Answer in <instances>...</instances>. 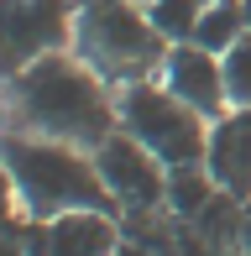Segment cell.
Masks as SVG:
<instances>
[{"instance_id": "3", "label": "cell", "mask_w": 251, "mask_h": 256, "mask_svg": "<svg viewBox=\"0 0 251 256\" xmlns=\"http://www.w3.org/2000/svg\"><path fill=\"white\" fill-rule=\"evenodd\" d=\"M173 42L152 26L142 0H78L74 52L94 68L105 84H142L162 74Z\"/></svg>"}, {"instance_id": "8", "label": "cell", "mask_w": 251, "mask_h": 256, "mask_svg": "<svg viewBox=\"0 0 251 256\" xmlns=\"http://www.w3.org/2000/svg\"><path fill=\"white\" fill-rule=\"evenodd\" d=\"M162 84L173 89L184 104L204 115V120H220L230 110V94H225V68H220V52H204L199 42H173L168 48V63H162Z\"/></svg>"}, {"instance_id": "18", "label": "cell", "mask_w": 251, "mask_h": 256, "mask_svg": "<svg viewBox=\"0 0 251 256\" xmlns=\"http://www.w3.org/2000/svg\"><path fill=\"white\" fill-rule=\"evenodd\" d=\"M241 10H246V32H251V0H241Z\"/></svg>"}, {"instance_id": "20", "label": "cell", "mask_w": 251, "mask_h": 256, "mask_svg": "<svg viewBox=\"0 0 251 256\" xmlns=\"http://www.w3.org/2000/svg\"><path fill=\"white\" fill-rule=\"evenodd\" d=\"M142 6H152V0H142Z\"/></svg>"}, {"instance_id": "12", "label": "cell", "mask_w": 251, "mask_h": 256, "mask_svg": "<svg viewBox=\"0 0 251 256\" xmlns=\"http://www.w3.org/2000/svg\"><path fill=\"white\" fill-rule=\"evenodd\" d=\"M199 0H152L146 6V16H152V26L162 32L168 42H194V26H199Z\"/></svg>"}, {"instance_id": "7", "label": "cell", "mask_w": 251, "mask_h": 256, "mask_svg": "<svg viewBox=\"0 0 251 256\" xmlns=\"http://www.w3.org/2000/svg\"><path fill=\"white\" fill-rule=\"evenodd\" d=\"M21 246L26 256H116L120 225L100 209H68L58 220H26Z\"/></svg>"}, {"instance_id": "5", "label": "cell", "mask_w": 251, "mask_h": 256, "mask_svg": "<svg viewBox=\"0 0 251 256\" xmlns=\"http://www.w3.org/2000/svg\"><path fill=\"white\" fill-rule=\"evenodd\" d=\"M78 0H0V84L26 74L37 58L68 52Z\"/></svg>"}, {"instance_id": "9", "label": "cell", "mask_w": 251, "mask_h": 256, "mask_svg": "<svg viewBox=\"0 0 251 256\" xmlns=\"http://www.w3.org/2000/svg\"><path fill=\"white\" fill-rule=\"evenodd\" d=\"M204 168L214 172V183L230 199L251 204V104L246 110H225L210 126V157H204Z\"/></svg>"}, {"instance_id": "21", "label": "cell", "mask_w": 251, "mask_h": 256, "mask_svg": "<svg viewBox=\"0 0 251 256\" xmlns=\"http://www.w3.org/2000/svg\"><path fill=\"white\" fill-rule=\"evenodd\" d=\"M241 256H246V251H241Z\"/></svg>"}, {"instance_id": "6", "label": "cell", "mask_w": 251, "mask_h": 256, "mask_svg": "<svg viewBox=\"0 0 251 256\" xmlns=\"http://www.w3.org/2000/svg\"><path fill=\"white\" fill-rule=\"evenodd\" d=\"M89 157H94L105 188L116 194V204H126V209H157V204H168V162L157 157L152 146H142L126 126L110 131Z\"/></svg>"}, {"instance_id": "17", "label": "cell", "mask_w": 251, "mask_h": 256, "mask_svg": "<svg viewBox=\"0 0 251 256\" xmlns=\"http://www.w3.org/2000/svg\"><path fill=\"white\" fill-rule=\"evenodd\" d=\"M241 246H246V256H251V214H246V225H241Z\"/></svg>"}, {"instance_id": "4", "label": "cell", "mask_w": 251, "mask_h": 256, "mask_svg": "<svg viewBox=\"0 0 251 256\" xmlns=\"http://www.w3.org/2000/svg\"><path fill=\"white\" fill-rule=\"evenodd\" d=\"M116 110H120V126L142 146H152L168 168H188V162L210 157V126L214 120H204V115L194 110V104H184L168 84H152V78L126 84Z\"/></svg>"}, {"instance_id": "15", "label": "cell", "mask_w": 251, "mask_h": 256, "mask_svg": "<svg viewBox=\"0 0 251 256\" xmlns=\"http://www.w3.org/2000/svg\"><path fill=\"white\" fill-rule=\"evenodd\" d=\"M116 256H157V251L146 246V240H120V246H116Z\"/></svg>"}, {"instance_id": "11", "label": "cell", "mask_w": 251, "mask_h": 256, "mask_svg": "<svg viewBox=\"0 0 251 256\" xmlns=\"http://www.w3.org/2000/svg\"><path fill=\"white\" fill-rule=\"evenodd\" d=\"M241 37H246V10H241V0H214V6L199 10L194 42H199L204 52H230Z\"/></svg>"}, {"instance_id": "1", "label": "cell", "mask_w": 251, "mask_h": 256, "mask_svg": "<svg viewBox=\"0 0 251 256\" xmlns=\"http://www.w3.org/2000/svg\"><path fill=\"white\" fill-rule=\"evenodd\" d=\"M10 104L37 136L94 152L110 131H120V110L110 100L105 78L84 63L78 52H48L10 78Z\"/></svg>"}, {"instance_id": "2", "label": "cell", "mask_w": 251, "mask_h": 256, "mask_svg": "<svg viewBox=\"0 0 251 256\" xmlns=\"http://www.w3.org/2000/svg\"><path fill=\"white\" fill-rule=\"evenodd\" d=\"M0 162H6V172H10V183H16V194H21L32 220H58L68 209L116 214V194L105 188L94 157H84L68 142L6 131L0 136Z\"/></svg>"}, {"instance_id": "13", "label": "cell", "mask_w": 251, "mask_h": 256, "mask_svg": "<svg viewBox=\"0 0 251 256\" xmlns=\"http://www.w3.org/2000/svg\"><path fill=\"white\" fill-rule=\"evenodd\" d=\"M220 68H225V94H230V110H246V104H251V32L236 42L230 52H220Z\"/></svg>"}, {"instance_id": "10", "label": "cell", "mask_w": 251, "mask_h": 256, "mask_svg": "<svg viewBox=\"0 0 251 256\" xmlns=\"http://www.w3.org/2000/svg\"><path fill=\"white\" fill-rule=\"evenodd\" d=\"M220 194V183H214V172L204 168V162H188V168H168V209H173L178 220H194L204 204Z\"/></svg>"}, {"instance_id": "14", "label": "cell", "mask_w": 251, "mask_h": 256, "mask_svg": "<svg viewBox=\"0 0 251 256\" xmlns=\"http://www.w3.org/2000/svg\"><path fill=\"white\" fill-rule=\"evenodd\" d=\"M21 194H16V183H10V172H6V162H0V236H21L26 230V220H16V204Z\"/></svg>"}, {"instance_id": "16", "label": "cell", "mask_w": 251, "mask_h": 256, "mask_svg": "<svg viewBox=\"0 0 251 256\" xmlns=\"http://www.w3.org/2000/svg\"><path fill=\"white\" fill-rule=\"evenodd\" d=\"M0 256H26V246H21V236H0Z\"/></svg>"}, {"instance_id": "19", "label": "cell", "mask_w": 251, "mask_h": 256, "mask_svg": "<svg viewBox=\"0 0 251 256\" xmlns=\"http://www.w3.org/2000/svg\"><path fill=\"white\" fill-rule=\"evenodd\" d=\"M199 6H214V0H199Z\"/></svg>"}]
</instances>
